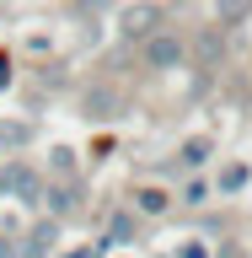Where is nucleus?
<instances>
[{
  "label": "nucleus",
  "mask_w": 252,
  "mask_h": 258,
  "mask_svg": "<svg viewBox=\"0 0 252 258\" xmlns=\"http://www.w3.org/2000/svg\"><path fill=\"white\" fill-rule=\"evenodd\" d=\"M150 59L156 64H177L183 59V43H177V38H156V43H150Z\"/></svg>",
  "instance_id": "f257e3e1"
},
{
  "label": "nucleus",
  "mask_w": 252,
  "mask_h": 258,
  "mask_svg": "<svg viewBox=\"0 0 252 258\" xmlns=\"http://www.w3.org/2000/svg\"><path fill=\"white\" fill-rule=\"evenodd\" d=\"M145 22H161V11H129V27H124V32H134V38H140Z\"/></svg>",
  "instance_id": "f03ea898"
}]
</instances>
